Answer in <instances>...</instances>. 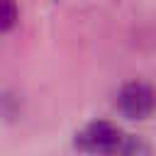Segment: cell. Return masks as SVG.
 Segmentation results:
<instances>
[{
    "label": "cell",
    "instance_id": "2",
    "mask_svg": "<svg viewBox=\"0 0 156 156\" xmlns=\"http://www.w3.org/2000/svg\"><path fill=\"white\" fill-rule=\"evenodd\" d=\"M117 107L127 119H146L156 110V93L149 83L129 80L117 93Z\"/></svg>",
    "mask_w": 156,
    "mask_h": 156
},
{
    "label": "cell",
    "instance_id": "1",
    "mask_svg": "<svg viewBox=\"0 0 156 156\" xmlns=\"http://www.w3.org/2000/svg\"><path fill=\"white\" fill-rule=\"evenodd\" d=\"M73 144L78 151L90 156H115L124 144V134L117 124L107 119H95V122H88L80 132H76Z\"/></svg>",
    "mask_w": 156,
    "mask_h": 156
},
{
    "label": "cell",
    "instance_id": "4",
    "mask_svg": "<svg viewBox=\"0 0 156 156\" xmlns=\"http://www.w3.org/2000/svg\"><path fill=\"white\" fill-rule=\"evenodd\" d=\"M17 24V5L12 0H0V32H7Z\"/></svg>",
    "mask_w": 156,
    "mask_h": 156
},
{
    "label": "cell",
    "instance_id": "3",
    "mask_svg": "<svg viewBox=\"0 0 156 156\" xmlns=\"http://www.w3.org/2000/svg\"><path fill=\"white\" fill-rule=\"evenodd\" d=\"M119 156H154V151H151L149 141H144L141 136H124Z\"/></svg>",
    "mask_w": 156,
    "mask_h": 156
}]
</instances>
